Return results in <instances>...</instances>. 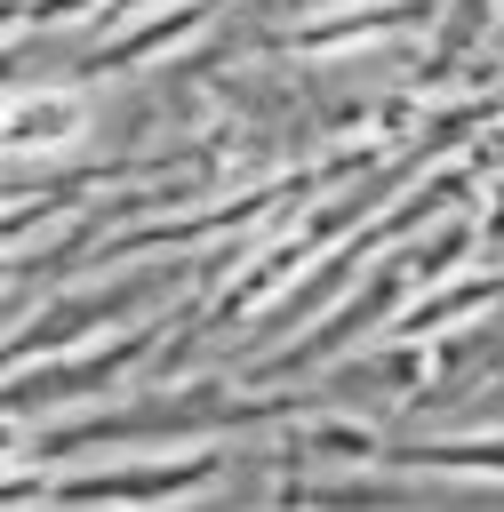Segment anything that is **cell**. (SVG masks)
I'll return each mask as SVG.
<instances>
[{
    "instance_id": "1",
    "label": "cell",
    "mask_w": 504,
    "mask_h": 512,
    "mask_svg": "<svg viewBox=\"0 0 504 512\" xmlns=\"http://www.w3.org/2000/svg\"><path fill=\"white\" fill-rule=\"evenodd\" d=\"M320 400L312 392H264V400H240L232 384H192V392H152L136 408H112V416H88V424H64L40 440V456H72V448H104V440H224V432H248V424H280V416H312Z\"/></svg>"
},
{
    "instance_id": "2",
    "label": "cell",
    "mask_w": 504,
    "mask_h": 512,
    "mask_svg": "<svg viewBox=\"0 0 504 512\" xmlns=\"http://www.w3.org/2000/svg\"><path fill=\"white\" fill-rule=\"evenodd\" d=\"M224 472V448L200 440L192 456H160V464H120V472H72V480H32L8 472V504H176L192 488H208Z\"/></svg>"
},
{
    "instance_id": "3",
    "label": "cell",
    "mask_w": 504,
    "mask_h": 512,
    "mask_svg": "<svg viewBox=\"0 0 504 512\" xmlns=\"http://www.w3.org/2000/svg\"><path fill=\"white\" fill-rule=\"evenodd\" d=\"M168 344V328L160 320H136L128 336H112V344H96V352H72V360H56V368H8V424L24 432V416L32 408H64V400H96L104 384H120L128 368H144L152 352Z\"/></svg>"
},
{
    "instance_id": "4",
    "label": "cell",
    "mask_w": 504,
    "mask_h": 512,
    "mask_svg": "<svg viewBox=\"0 0 504 512\" xmlns=\"http://www.w3.org/2000/svg\"><path fill=\"white\" fill-rule=\"evenodd\" d=\"M176 280H184V272H128V280H104V288H80V296L48 304L40 320H16V336H8V368H24L32 352H64V344H80V336L104 328V320H136V312L168 304Z\"/></svg>"
},
{
    "instance_id": "5",
    "label": "cell",
    "mask_w": 504,
    "mask_h": 512,
    "mask_svg": "<svg viewBox=\"0 0 504 512\" xmlns=\"http://www.w3.org/2000/svg\"><path fill=\"white\" fill-rule=\"evenodd\" d=\"M280 512H408L416 504V488L408 480H288L280 496H272Z\"/></svg>"
},
{
    "instance_id": "6",
    "label": "cell",
    "mask_w": 504,
    "mask_h": 512,
    "mask_svg": "<svg viewBox=\"0 0 504 512\" xmlns=\"http://www.w3.org/2000/svg\"><path fill=\"white\" fill-rule=\"evenodd\" d=\"M208 16H216V0H184V8H168L160 24H136V32H120V40H96V48L80 56V72H120V64H144V56L176 48V40H192Z\"/></svg>"
},
{
    "instance_id": "7",
    "label": "cell",
    "mask_w": 504,
    "mask_h": 512,
    "mask_svg": "<svg viewBox=\"0 0 504 512\" xmlns=\"http://www.w3.org/2000/svg\"><path fill=\"white\" fill-rule=\"evenodd\" d=\"M80 120H88V104L64 88V96H40L32 104V88H8V152H56V144H72L80 136Z\"/></svg>"
},
{
    "instance_id": "8",
    "label": "cell",
    "mask_w": 504,
    "mask_h": 512,
    "mask_svg": "<svg viewBox=\"0 0 504 512\" xmlns=\"http://www.w3.org/2000/svg\"><path fill=\"white\" fill-rule=\"evenodd\" d=\"M384 464H424V472H480V480H504V432H464V440H384Z\"/></svg>"
}]
</instances>
